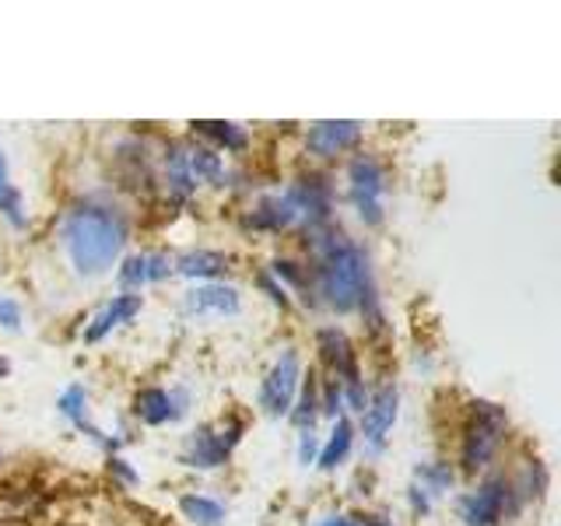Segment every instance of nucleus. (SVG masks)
Here are the masks:
<instances>
[{
    "label": "nucleus",
    "mask_w": 561,
    "mask_h": 526,
    "mask_svg": "<svg viewBox=\"0 0 561 526\" xmlns=\"http://www.w3.org/2000/svg\"><path fill=\"white\" fill-rule=\"evenodd\" d=\"M316 526H362L358 519H351V516H344V513H333V516H323Z\"/></svg>",
    "instance_id": "obj_33"
},
{
    "label": "nucleus",
    "mask_w": 561,
    "mask_h": 526,
    "mask_svg": "<svg viewBox=\"0 0 561 526\" xmlns=\"http://www.w3.org/2000/svg\"><path fill=\"white\" fill-rule=\"evenodd\" d=\"M408 505H411V513H414V516H428V513H432V505H435V499L428 495L425 488H417V484L411 481V488H408Z\"/></svg>",
    "instance_id": "obj_32"
},
{
    "label": "nucleus",
    "mask_w": 561,
    "mask_h": 526,
    "mask_svg": "<svg viewBox=\"0 0 561 526\" xmlns=\"http://www.w3.org/2000/svg\"><path fill=\"white\" fill-rule=\"evenodd\" d=\"M316 456H320V435H316V428H302L298 432V464L312 467Z\"/></svg>",
    "instance_id": "obj_30"
},
{
    "label": "nucleus",
    "mask_w": 561,
    "mask_h": 526,
    "mask_svg": "<svg viewBox=\"0 0 561 526\" xmlns=\"http://www.w3.org/2000/svg\"><path fill=\"white\" fill-rule=\"evenodd\" d=\"M306 373H302V355L295 347H285L274 358V365L267 368V376L260 382V411L280 421L291 414V403L298 397V386H302Z\"/></svg>",
    "instance_id": "obj_7"
},
{
    "label": "nucleus",
    "mask_w": 561,
    "mask_h": 526,
    "mask_svg": "<svg viewBox=\"0 0 561 526\" xmlns=\"http://www.w3.org/2000/svg\"><path fill=\"white\" fill-rule=\"evenodd\" d=\"M298 432L302 428H316V418H320V382H316L312 376L302 379V386H298V397L291 403V414H288Z\"/></svg>",
    "instance_id": "obj_26"
},
{
    "label": "nucleus",
    "mask_w": 561,
    "mask_h": 526,
    "mask_svg": "<svg viewBox=\"0 0 561 526\" xmlns=\"http://www.w3.org/2000/svg\"><path fill=\"white\" fill-rule=\"evenodd\" d=\"M362 140V123L355 119H327V123H312L306 130V151L316 158H337L351 151Z\"/></svg>",
    "instance_id": "obj_14"
},
{
    "label": "nucleus",
    "mask_w": 561,
    "mask_h": 526,
    "mask_svg": "<svg viewBox=\"0 0 561 526\" xmlns=\"http://www.w3.org/2000/svg\"><path fill=\"white\" fill-rule=\"evenodd\" d=\"M180 513L193 526H225L228 519V508L215 495H204V491H186V495H180Z\"/></svg>",
    "instance_id": "obj_23"
},
{
    "label": "nucleus",
    "mask_w": 561,
    "mask_h": 526,
    "mask_svg": "<svg viewBox=\"0 0 561 526\" xmlns=\"http://www.w3.org/2000/svg\"><path fill=\"white\" fill-rule=\"evenodd\" d=\"M397 414H400V390L393 382H379L376 390H368V403H365V411L358 414L362 425L355 432H362L365 446L373 453L386 449V435L393 432Z\"/></svg>",
    "instance_id": "obj_10"
},
{
    "label": "nucleus",
    "mask_w": 561,
    "mask_h": 526,
    "mask_svg": "<svg viewBox=\"0 0 561 526\" xmlns=\"http://www.w3.org/2000/svg\"><path fill=\"white\" fill-rule=\"evenodd\" d=\"M242 225L253 228V232H267V236H280V232H291L298 228V215H295V204L285 190L277 193H263L250 204V210L242 215Z\"/></svg>",
    "instance_id": "obj_12"
},
{
    "label": "nucleus",
    "mask_w": 561,
    "mask_h": 526,
    "mask_svg": "<svg viewBox=\"0 0 561 526\" xmlns=\"http://www.w3.org/2000/svg\"><path fill=\"white\" fill-rule=\"evenodd\" d=\"M130 239L127 215L99 197H84L60 221L64 253L81 277H102L123 260V245Z\"/></svg>",
    "instance_id": "obj_2"
},
{
    "label": "nucleus",
    "mask_w": 561,
    "mask_h": 526,
    "mask_svg": "<svg viewBox=\"0 0 561 526\" xmlns=\"http://www.w3.org/2000/svg\"><path fill=\"white\" fill-rule=\"evenodd\" d=\"M0 215L8 218V225L25 228L28 215H25V197L22 190L11 183V165H8V151L0 148Z\"/></svg>",
    "instance_id": "obj_24"
},
{
    "label": "nucleus",
    "mask_w": 561,
    "mask_h": 526,
    "mask_svg": "<svg viewBox=\"0 0 561 526\" xmlns=\"http://www.w3.org/2000/svg\"><path fill=\"white\" fill-rule=\"evenodd\" d=\"M256 285H260V291L271 298L274 306H280V309H291V291L280 285V281H274L271 277V271H260L256 274Z\"/></svg>",
    "instance_id": "obj_28"
},
{
    "label": "nucleus",
    "mask_w": 561,
    "mask_h": 526,
    "mask_svg": "<svg viewBox=\"0 0 561 526\" xmlns=\"http://www.w3.org/2000/svg\"><path fill=\"white\" fill-rule=\"evenodd\" d=\"M22 320H25L22 302L11 298V295H0V330L18 333V330H22Z\"/></svg>",
    "instance_id": "obj_29"
},
{
    "label": "nucleus",
    "mask_w": 561,
    "mask_h": 526,
    "mask_svg": "<svg viewBox=\"0 0 561 526\" xmlns=\"http://www.w3.org/2000/svg\"><path fill=\"white\" fill-rule=\"evenodd\" d=\"M190 414V390L186 386H145L134 393V418L145 428H165Z\"/></svg>",
    "instance_id": "obj_9"
},
{
    "label": "nucleus",
    "mask_w": 561,
    "mask_h": 526,
    "mask_svg": "<svg viewBox=\"0 0 561 526\" xmlns=\"http://www.w3.org/2000/svg\"><path fill=\"white\" fill-rule=\"evenodd\" d=\"M110 473H113L116 481L130 484V488H134V484H140V473H137V470L130 467V460H123L119 453H113V456H110Z\"/></svg>",
    "instance_id": "obj_31"
},
{
    "label": "nucleus",
    "mask_w": 561,
    "mask_h": 526,
    "mask_svg": "<svg viewBox=\"0 0 561 526\" xmlns=\"http://www.w3.org/2000/svg\"><path fill=\"white\" fill-rule=\"evenodd\" d=\"M355 435H358V432H355V425H351V418H347V414L333 421L330 435L320 443V456H316V467L327 470V473H333L337 467H344V464H347V456H351V446H355Z\"/></svg>",
    "instance_id": "obj_20"
},
{
    "label": "nucleus",
    "mask_w": 561,
    "mask_h": 526,
    "mask_svg": "<svg viewBox=\"0 0 561 526\" xmlns=\"http://www.w3.org/2000/svg\"><path fill=\"white\" fill-rule=\"evenodd\" d=\"M523 508V499L513 484V473H488V478L456 499V516L463 526H502Z\"/></svg>",
    "instance_id": "obj_4"
},
{
    "label": "nucleus",
    "mask_w": 561,
    "mask_h": 526,
    "mask_svg": "<svg viewBox=\"0 0 561 526\" xmlns=\"http://www.w3.org/2000/svg\"><path fill=\"white\" fill-rule=\"evenodd\" d=\"M193 134L207 140L210 151H225V155H242L250 148V134H245L242 123H225V119H201L193 123Z\"/></svg>",
    "instance_id": "obj_19"
},
{
    "label": "nucleus",
    "mask_w": 561,
    "mask_h": 526,
    "mask_svg": "<svg viewBox=\"0 0 561 526\" xmlns=\"http://www.w3.org/2000/svg\"><path fill=\"white\" fill-rule=\"evenodd\" d=\"M0 460H4V453H0Z\"/></svg>",
    "instance_id": "obj_34"
},
{
    "label": "nucleus",
    "mask_w": 561,
    "mask_h": 526,
    "mask_svg": "<svg viewBox=\"0 0 561 526\" xmlns=\"http://www.w3.org/2000/svg\"><path fill=\"white\" fill-rule=\"evenodd\" d=\"M186 162H190V175L197 186H228V169H225V158L218 151H210L207 145H186Z\"/></svg>",
    "instance_id": "obj_21"
},
{
    "label": "nucleus",
    "mask_w": 561,
    "mask_h": 526,
    "mask_svg": "<svg viewBox=\"0 0 561 526\" xmlns=\"http://www.w3.org/2000/svg\"><path fill=\"white\" fill-rule=\"evenodd\" d=\"M306 242H309V256H312L306 267L309 302L323 306L337 316L362 312L365 323L379 330L382 312H379V291H376L368 253L333 221L327 228H320V232H309Z\"/></svg>",
    "instance_id": "obj_1"
},
{
    "label": "nucleus",
    "mask_w": 561,
    "mask_h": 526,
    "mask_svg": "<svg viewBox=\"0 0 561 526\" xmlns=\"http://www.w3.org/2000/svg\"><path fill=\"white\" fill-rule=\"evenodd\" d=\"M316 347H320V358L330 368V379H355L358 373V358H355V347H351V338L341 327H320L316 330Z\"/></svg>",
    "instance_id": "obj_17"
},
{
    "label": "nucleus",
    "mask_w": 561,
    "mask_h": 526,
    "mask_svg": "<svg viewBox=\"0 0 561 526\" xmlns=\"http://www.w3.org/2000/svg\"><path fill=\"white\" fill-rule=\"evenodd\" d=\"M162 180H165L169 201H175V204H183L197 193V183H193L190 162H186V145H180V140L162 151Z\"/></svg>",
    "instance_id": "obj_18"
},
{
    "label": "nucleus",
    "mask_w": 561,
    "mask_h": 526,
    "mask_svg": "<svg viewBox=\"0 0 561 526\" xmlns=\"http://www.w3.org/2000/svg\"><path fill=\"white\" fill-rule=\"evenodd\" d=\"M344 180H347L351 210L358 215V221L365 228L382 225V218H386V190H390V183H386V169H382L379 158L368 155V151H358L347 162Z\"/></svg>",
    "instance_id": "obj_5"
},
{
    "label": "nucleus",
    "mask_w": 561,
    "mask_h": 526,
    "mask_svg": "<svg viewBox=\"0 0 561 526\" xmlns=\"http://www.w3.org/2000/svg\"><path fill=\"white\" fill-rule=\"evenodd\" d=\"M242 432H245V425L239 418L218 421V425H201L197 432H190L183 438L180 464L190 467V470H218V467H225L228 456L239 449Z\"/></svg>",
    "instance_id": "obj_6"
},
{
    "label": "nucleus",
    "mask_w": 561,
    "mask_h": 526,
    "mask_svg": "<svg viewBox=\"0 0 561 526\" xmlns=\"http://www.w3.org/2000/svg\"><path fill=\"white\" fill-rule=\"evenodd\" d=\"M57 411H60L84 438H92V443H95L99 449H105L110 456L123 446V438H110V435H105V432L95 425V421H92V408H88V390H84L81 382L67 386V390L57 397Z\"/></svg>",
    "instance_id": "obj_15"
},
{
    "label": "nucleus",
    "mask_w": 561,
    "mask_h": 526,
    "mask_svg": "<svg viewBox=\"0 0 561 526\" xmlns=\"http://www.w3.org/2000/svg\"><path fill=\"white\" fill-rule=\"evenodd\" d=\"M175 263V274L190 277L193 285H204V281H218L228 267L225 253L218 250H186L183 256H172Z\"/></svg>",
    "instance_id": "obj_22"
},
{
    "label": "nucleus",
    "mask_w": 561,
    "mask_h": 526,
    "mask_svg": "<svg viewBox=\"0 0 561 526\" xmlns=\"http://www.w3.org/2000/svg\"><path fill=\"white\" fill-rule=\"evenodd\" d=\"M140 309H145V298H140V295H127V291L113 295L110 302H105V306L92 316V320L84 323L81 341H84V344H99V341H105L113 330L127 327V323L134 320V316H140Z\"/></svg>",
    "instance_id": "obj_16"
},
{
    "label": "nucleus",
    "mask_w": 561,
    "mask_h": 526,
    "mask_svg": "<svg viewBox=\"0 0 561 526\" xmlns=\"http://www.w3.org/2000/svg\"><path fill=\"white\" fill-rule=\"evenodd\" d=\"M414 484L425 488L432 499L438 495H449L453 484H456V470L449 460H428V464H417L414 467Z\"/></svg>",
    "instance_id": "obj_25"
},
{
    "label": "nucleus",
    "mask_w": 561,
    "mask_h": 526,
    "mask_svg": "<svg viewBox=\"0 0 561 526\" xmlns=\"http://www.w3.org/2000/svg\"><path fill=\"white\" fill-rule=\"evenodd\" d=\"M172 274H175V263L169 253H130L119 260L116 285L127 295H140L148 285H162Z\"/></svg>",
    "instance_id": "obj_11"
},
{
    "label": "nucleus",
    "mask_w": 561,
    "mask_h": 526,
    "mask_svg": "<svg viewBox=\"0 0 561 526\" xmlns=\"http://www.w3.org/2000/svg\"><path fill=\"white\" fill-rule=\"evenodd\" d=\"M271 277L280 281V285L291 288V291H306V267H302V263L288 260V256H277L271 263Z\"/></svg>",
    "instance_id": "obj_27"
},
{
    "label": "nucleus",
    "mask_w": 561,
    "mask_h": 526,
    "mask_svg": "<svg viewBox=\"0 0 561 526\" xmlns=\"http://www.w3.org/2000/svg\"><path fill=\"white\" fill-rule=\"evenodd\" d=\"M183 312L186 316H239L242 312V295L239 288L225 285V281H204V285H193L183 295Z\"/></svg>",
    "instance_id": "obj_13"
},
{
    "label": "nucleus",
    "mask_w": 561,
    "mask_h": 526,
    "mask_svg": "<svg viewBox=\"0 0 561 526\" xmlns=\"http://www.w3.org/2000/svg\"><path fill=\"white\" fill-rule=\"evenodd\" d=\"M508 432V411L495 400H473L467 425H463V443H460V467L467 473L484 470L499 456Z\"/></svg>",
    "instance_id": "obj_3"
},
{
    "label": "nucleus",
    "mask_w": 561,
    "mask_h": 526,
    "mask_svg": "<svg viewBox=\"0 0 561 526\" xmlns=\"http://www.w3.org/2000/svg\"><path fill=\"white\" fill-rule=\"evenodd\" d=\"M285 193L295 204V215H298V228L309 236V232H320V228L330 225L333 218V186L323 172H306L298 175L295 183L285 186Z\"/></svg>",
    "instance_id": "obj_8"
}]
</instances>
